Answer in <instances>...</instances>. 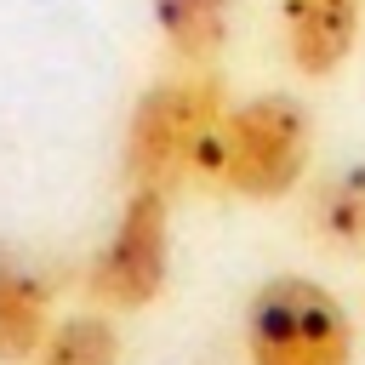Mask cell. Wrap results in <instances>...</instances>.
<instances>
[{
    "label": "cell",
    "instance_id": "9",
    "mask_svg": "<svg viewBox=\"0 0 365 365\" xmlns=\"http://www.w3.org/2000/svg\"><path fill=\"white\" fill-rule=\"evenodd\" d=\"M34 365H120V331L108 314L57 319L34 354Z\"/></svg>",
    "mask_w": 365,
    "mask_h": 365
},
{
    "label": "cell",
    "instance_id": "4",
    "mask_svg": "<svg viewBox=\"0 0 365 365\" xmlns=\"http://www.w3.org/2000/svg\"><path fill=\"white\" fill-rule=\"evenodd\" d=\"M171 268V211H165V188H131L120 205V222L108 234V245L91 257L86 291L97 308L114 314H137L160 297Z\"/></svg>",
    "mask_w": 365,
    "mask_h": 365
},
{
    "label": "cell",
    "instance_id": "6",
    "mask_svg": "<svg viewBox=\"0 0 365 365\" xmlns=\"http://www.w3.org/2000/svg\"><path fill=\"white\" fill-rule=\"evenodd\" d=\"M46 314H51V291L46 279L0 245V365H34L40 342H46Z\"/></svg>",
    "mask_w": 365,
    "mask_h": 365
},
{
    "label": "cell",
    "instance_id": "3",
    "mask_svg": "<svg viewBox=\"0 0 365 365\" xmlns=\"http://www.w3.org/2000/svg\"><path fill=\"white\" fill-rule=\"evenodd\" d=\"M222 120V86L211 74L160 80L137 97L125 120V182L131 188H171L188 177L194 143Z\"/></svg>",
    "mask_w": 365,
    "mask_h": 365
},
{
    "label": "cell",
    "instance_id": "5",
    "mask_svg": "<svg viewBox=\"0 0 365 365\" xmlns=\"http://www.w3.org/2000/svg\"><path fill=\"white\" fill-rule=\"evenodd\" d=\"M279 17H285V51H291L297 74L325 80L348 63L365 0H279Z\"/></svg>",
    "mask_w": 365,
    "mask_h": 365
},
{
    "label": "cell",
    "instance_id": "1",
    "mask_svg": "<svg viewBox=\"0 0 365 365\" xmlns=\"http://www.w3.org/2000/svg\"><path fill=\"white\" fill-rule=\"evenodd\" d=\"M314 154V120L297 97L268 91L240 108H222V120L194 143L188 177L205 188H228L240 200H279L302 182Z\"/></svg>",
    "mask_w": 365,
    "mask_h": 365
},
{
    "label": "cell",
    "instance_id": "8",
    "mask_svg": "<svg viewBox=\"0 0 365 365\" xmlns=\"http://www.w3.org/2000/svg\"><path fill=\"white\" fill-rule=\"evenodd\" d=\"M228 6L234 0H154V23L182 63H211L228 40Z\"/></svg>",
    "mask_w": 365,
    "mask_h": 365
},
{
    "label": "cell",
    "instance_id": "7",
    "mask_svg": "<svg viewBox=\"0 0 365 365\" xmlns=\"http://www.w3.org/2000/svg\"><path fill=\"white\" fill-rule=\"evenodd\" d=\"M308 234L342 257H365V160H348L314 182Z\"/></svg>",
    "mask_w": 365,
    "mask_h": 365
},
{
    "label": "cell",
    "instance_id": "2",
    "mask_svg": "<svg viewBox=\"0 0 365 365\" xmlns=\"http://www.w3.org/2000/svg\"><path fill=\"white\" fill-rule=\"evenodd\" d=\"M251 365H354V319L342 297L308 274H274L245 302Z\"/></svg>",
    "mask_w": 365,
    "mask_h": 365
}]
</instances>
